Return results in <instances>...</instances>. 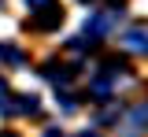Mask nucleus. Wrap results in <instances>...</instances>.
<instances>
[{"label": "nucleus", "mask_w": 148, "mask_h": 137, "mask_svg": "<svg viewBox=\"0 0 148 137\" xmlns=\"http://www.w3.org/2000/svg\"><path fill=\"white\" fill-rule=\"evenodd\" d=\"M82 137H96V134H82Z\"/></svg>", "instance_id": "obj_7"}, {"label": "nucleus", "mask_w": 148, "mask_h": 137, "mask_svg": "<svg viewBox=\"0 0 148 137\" xmlns=\"http://www.w3.org/2000/svg\"><path fill=\"white\" fill-rule=\"evenodd\" d=\"M122 45H126L130 52H148V30H141V26L137 30H126L122 34Z\"/></svg>", "instance_id": "obj_2"}, {"label": "nucleus", "mask_w": 148, "mask_h": 137, "mask_svg": "<svg viewBox=\"0 0 148 137\" xmlns=\"http://www.w3.org/2000/svg\"><path fill=\"white\" fill-rule=\"evenodd\" d=\"M48 137H63V134H48Z\"/></svg>", "instance_id": "obj_8"}, {"label": "nucleus", "mask_w": 148, "mask_h": 137, "mask_svg": "<svg viewBox=\"0 0 148 137\" xmlns=\"http://www.w3.org/2000/svg\"><path fill=\"white\" fill-rule=\"evenodd\" d=\"M141 122H148V104H141V108L130 115V130H141Z\"/></svg>", "instance_id": "obj_4"}, {"label": "nucleus", "mask_w": 148, "mask_h": 137, "mask_svg": "<svg viewBox=\"0 0 148 137\" xmlns=\"http://www.w3.org/2000/svg\"><path fill=\"white\" fill-rule=\"evenodd\" d=\"M59 22H63V11H59L56 4H45V8L34 15V30H52V26H59Z\"/></svg>", "instance_id": "obj_1"}, {"label": "nucleus", "mask_w": 148, "mask_h": 137, "mask_svg": "<svg viewBox=\"0 0 148 137\" xmlns=\"http://www.w3.org/2000/svg\"><path fill=\"white\" fill-rule=\"evenodd\" d=\"M0 137H15V134H0Z\"/></svg>", "instance_id": "obj_6"}, {"label": "nucleus", "mask_w": 148, "mask_h": 137, "mask_svg": "<svg viewBox=\"0 0 148 137\" xmlns=\"http://www.w3.org/2000/svg\"><path fill=\"white\" fill-rule=\"evenodd\" d=\"M4 89H8V85H4V78H0V93H4Z\"/></svg>", "instance_id": "obj_5"}, {"label": "nucleus", "mask_w": 148, "mask_h": 137, "mask_svg": "<svg viewBox=\"0 0 148 137\" xmlns=\"http://www.w3.org/2000/svg\"><path fill=\"white\" fill-rule=\"evenodd\" d=\"M0 59H4V63H15V67H22V63H26V56L18 52L15 45H0Z\"/></svg>", "instance_id": "obj_3"}]
</instances>
